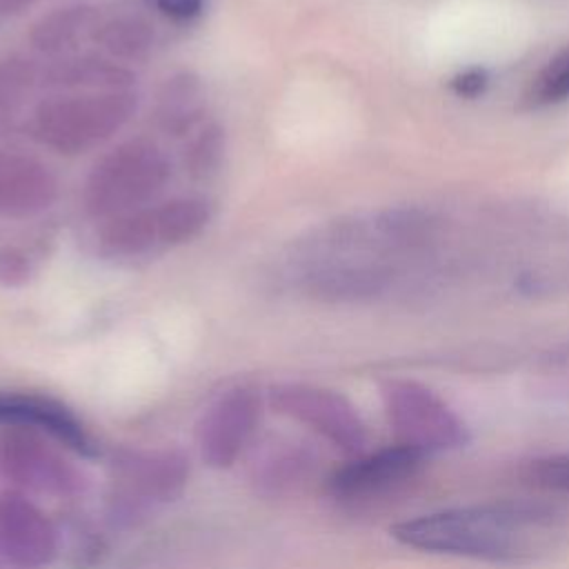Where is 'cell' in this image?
I'll list each match as a JSON object with an SVG mask.
<instances>
[{
	"label": "cell",
	"mask_w": 569,
	"mask_h": 569,
	"mask_svg": "<svg viewBox=\"0 0 569 569\" xmlns=\"http://www.w3.org/2000/svg\"><path fill=\"white\" fill-rule=\"evenodd\" d=\"M120 480L129 493L142 500H169L187 482L189 467L176 451H147L127 453L120 460Z\"/></svg>",
	"instance_id": "14"
},
{
	"label": "cell",
	"mask_w": 569,
	"mask_h": 569,
	"mask_svg": "<svg viewBox=\"0 0 569 569\" xmlns=\"http://www.w3.org/2000/svg\"><path fill=\"white\" fill-rule=\"evenodd\" d=\"M151 4L173 22H191L204 9V0H153Z\"/></svg>",
	"instance_id": "25"
},
{
	"label": "cell",
	"mask_w": 569,
	"mask_h": 569,
	"mask_svg": "<svg viewBox=\"0 0 569 569\" xmlns=\"http://www.w3.org/2000/svg\"><path fill=\"white\" fill-rule=\"evenodd\" d=\"M133 73L109 58L98 56H62L44 73L42 82L51 87H67L80 91H111L131 89Z\"/></svg>",
	"instance_id": "16"
},
{
	"label": "cell",
	"mask_w": 569,
	"mask_h": 569,
	"mask_svg": "<svg viewBox=\"0 0 569 569\" xmlns=\"http://www.w3.org/2000/svg\"><path fill=\"white\" fill-rule=\"evenodd\" d=\"M224 153V131L218 124H204L184 149V167L191 176H209L218 169Z\"/></svg>",
	"instance_id": "20"
},
{
	"label": "cell",
	"mask_w": 569,
	"mask_h": 569,
	"mask_svg": "<svg viewBox=\"0 0 569 569\" xmlns=\"http://www.w3.org/2000/svg\"><path fill=\"white\" fill-rule=\"evenodd\" d=\"M33 273L31 258L18 247L0 249V284L2 287H20Z\"/></svg>",
	"instance_id": "22"
},
{
	"label": "cell",
	"mask_w": 569,
	"mask_h": 569,
	"mask_svg": "<svg viewBox=\"0 0 569 569\" xmlns=\"http://www.w3.org/2000/svg\"><path fill=\"white\" fill-rule=\"evenodd\" d=\"M36 2L38 0H0V13H18Z\"/></svg>",
	"instance_id": "26"
},
{
	"label": "cell",
	"mask_w": 569,
	"mask_h": 569,
	"mask_svg": "<svg viewBox=\"0 0 569 569\" xmlns=\"http://www.w3.org/2000/svg\"><path fill=\"white\" fill-rule=\"evenodd\" d=\"M58 180L38 158L0 149V216L29 218L53 204Z\"/></svg>",
	"instance_id": "13"
},
{
	"label": "cell",
	"mask_w": 569,
	"mask_h": 569,
	"mask_svg": "<svg viewBox=\"0 0 569 569\" xmlns=\"http://www.w3.org/2000/svg\"><path fill=\"white\" fill-rule=\"evenodd\" d=\"M93 42H98L113 60H140L153 47V29L140 16H102Z\"/></svg>",
	"instance_id": "18"
},
{
	"label": "cell",
	"mask_w": 569,
	"mask_h": 569,
	"mask_svg": "<svg viewBox=\"0 0 569 569\" xmlns=\"http://www.w3.org/2000/svg\"><path fill=\"white\" fill-rule=\"evenodd\" d=\"M387 420L398 438L422 456L460 447L467 440L465 425L429 387L416 380H385L380 387Z\"/></svg>",
	"instance_id": "5"
},
{
	"label": "cell",
	"mask_w": 569,
	"mask_h": 569,
	"mask_svg": "<svg viewBox=\"0 0 569 569\" xmlns=\"http://www.w3.org/2000/svg\"><path fill=\"white\" fill-rule=\"evenodd\" d=\"M36 433L40 431L9 427L0 438V473L18 487L47 493H71L78 487L73 467Z\"/></svg>",
	"instance_id": "10"
},
{
	"label": "cell",
	"mask_w": 569,
	"mask_h": 569,
	"mask_svg": "<svg viewBox=\"0 0 569 569\" xmlns=\"http://www.w3.org/2000/svg\"><path fill=\"white\" fill-rule=\"evenodd\" d=\"M262 416L260 393L233 387L218 396L198 422V449L213 469L231 467L253 440Z\"/></svg>",
	"instance_id": "7"
},
{
	"label": "cell",
	"mask_w": 569,
	"mask_h": 569,
	"mask_svg": "<svg viewBox=\"0 0 569 569\" xmlns=\"http://www.w3.org/2000/svg\"><path fill=\"white\" fill-rule=\"evenodd\" d=\"M533 476L545 487L569 491V453L538 460L533 467Z\"/></svg>",
	"instance_id": "23"
},
{
	"label": "cell",
	"mask_w": 569,
	"mask_h": 569,
	"mask_svg": "<svg viewBox=\"0 0 569 569\" xmlns=\"http://www.w3.org/2000/svg\"><path fill=\"white\" fill-rule=\"evenodd\" d=\"M391 536L413 549L491 562H520L549 551L558 516L538 505L491 502L442 509L402 520Z\"/></svg>",
	"instance_id": "1"
},
{
	"label": "cell",
	"mask_w": 569,
	"mask_h": 569,
	"mask_svg": "<svg viewBox=\"0 0 569 569\" xmlns=\"http://www.w3.org/2000/svg\"><path fill=\"white\" fill-rule=\"evenodd\" d=\"M36 67L27 60L0 62V122L24 100V96L36 84Z\"/></svg>",
	"instance_id": "21"
},
{
	"label": "cell",
	"mask_w": 569,
	"mask_h": 569,
	"mask_svg": "<svg viewBox=\"0 0 569 569\" xmlns=\"http://www.w3.org/2000/svg\"><path fill=\"white\" fill-rule=\"evenodd\" d=\"M207 93L202 80L191 71L164 80L156 100V122L169 136H187L202 120Z\"/></svg>",
	"instance_id": "17"
},
{
	"label": "cell",
	"mask_w": 569,
	"mask_h": 569,
	"mask_svg": "<svg viewBox=\"0 0 569 569\" xmlns=\"http://www.w3.org/2000/svg\"><path fill=\"white\" fill-rule=\"evenodd\" d=\"M171 164L164 151L144 138L127 140L102 156L84 180L82 204L96 220H111L147 207L164 189Z\"/></svg>",
	"instance_id": "3"
},
{
	"label": "cell",
	"mask_w": 569,
	"mask_h": 569,
	"mask_svg": "<svg viewBox=\"0 0 569 569\" xmlns=\"http://www.w3.org/2000/svg\"><path fill=\"white\" fill-rule=\"evenodd\" d=\"M0 553L16 569H44L58 553L56 527L20 491L0 493Z\"/></svg>",
	"instance_id": "9"
},
{
	"label": "cell",
	"mask_w": 569,
	"mask_h": 569,
	"mask_svg": "<svg viewBox=\"0 0 569 569\" xmlns=\"http://www.w3.org/2000/svg\"><path fill=\"white\" fill-rule=\"evenodd\" d=\"M102 11L91 4H69L42 16L31 29L33 47L53 58L71 56L84 40H93Z\"/></svg>",
	"instance_id": "15"
},
{
	"label": "cell",
	"mask_w": 569,
	"mask_h": 569,
	"mask_svg": "<svg viewBox=\"0 0 569 569\" xmlns=\"http://www.w3.org/2000/svg\"><path fill=\"white\" fill-rule=\"evenodd\" d=\"M425 456L407 445H393L358 456L329 478V491L340 500H369L409 480Z\"/></svg>",
	"instance_id": "11"
},
{
	"label": "cell",
	"mask_w": 569,
	"mask_h": 569,
	"mask_svg": "<svg viewBox=\"0 0 569 569\" xmlns=\"http://www.w3.org/2000/svg\"><path fill=\"white\" fill-rule=\"evenodd\" d=\"M393 271L367 258H329L298 264V289L320 302H362L389 289Z\"/></svg>",
	"instance_id": "8"
},
{
	"label": "cell",
	"mask_w": 569,
	"mask_h": 569,
	"mask_svg": "<svg viewBox=\"0 0 569 569\" xmlns=\"http://www.w3.org/2000/svg\"><path fill=\"white\" fill-rule=\"evenodd\" d=\"M0 425L47 433L80 456H96L82 422L58 400L33 393H0Z\"/></svg>",
	"instance_id": "12"
},
{
	"label": "cell",
	"mask_w": 569,
	"mask_h": 569,
	"mask_svg": "<svg viewBox=\"0 0 569 569\" xmlns=\"http://www.w3.org/2000/svg\"><path fill=\"white\" fill-rule=\"evenodd\" d=\"M489 84V76L482 67H469L451 78V91L460 98H478L485 93Z\"/></svg>",
	"instance_id": "24"
},
{
	"label": "cell",
	"mask_w": 569,
	"mask_h": 569,
	"mask_svg": "<svg viewBox=\"0 0 569 569\" xmlns=\"http://www.w3.org/2000/svg\"><path fill=\"white\" fill-rule=\"evenodd\" d=\"M269 402L280 416L305 425L342 451H358L365 445V422L338 391L305 382H284L271 387Z\"/></svg>",
	"instance_id": "6"
},
{
	"label": "cell",
	"mask_w": 569,
	"mask_h": 569,
	"mask_svg": "<svg viewBox=\"0 0 569 569\" xmlns=\"http://www.w3.org/2000/svg\"><path fill=\"white\" fill-rule=\"evenodd\" d=\"M569 100V47L551 56L542 69L531 78L525 102L531 109L553 107Z\"/></svg>",
	"instance_id": "19"
},
{
	"label": "cell",
	"mask_w": 569,
	"mask_h": 569,
	"mask_svg": "<svg viewBox=\"0 0 569 569\" xmlns=\"http://www.w3.org/2000/svg\"><path fill=\"white\" fill-rule=\"evenodd\" d=\"M209 220L211 207L204 198L180 196L107 220L98 242L109 256L140 258L193 240L204 231Z\"/></svg>",
	"instance_id": "4"
},
{
	"label": "cell",
	"mask_w": 569,
	"mask_h": 569,
	"mask_svg": "<svg viewBox=\"0 0 569 569\" xmlns=\"http://www.w3.org/2000/svg\"><path fill=\"white\" fill-rule=\"evenodd\" d=\"M131 89L73 91L42 100L31 113V136L64 156L84 153L118 133L136 113Z\"/></svg>",
	"instance_id": "2"
},
{
	"label": "cell",
	"mask_w": 569,
	"mask_h": 569,
	"mask_svg": "<svg viewBox=\"0 0 569 569\" xmlns=\"http://www.w3.org/2000/svg\"><path fill=\"white\" fill-rule=\"evenodd\" d=\"M142 2H147V4H151V2H153V0H142Z\"/></svg>",
	"instance_id": "27"
}]
</instances>
